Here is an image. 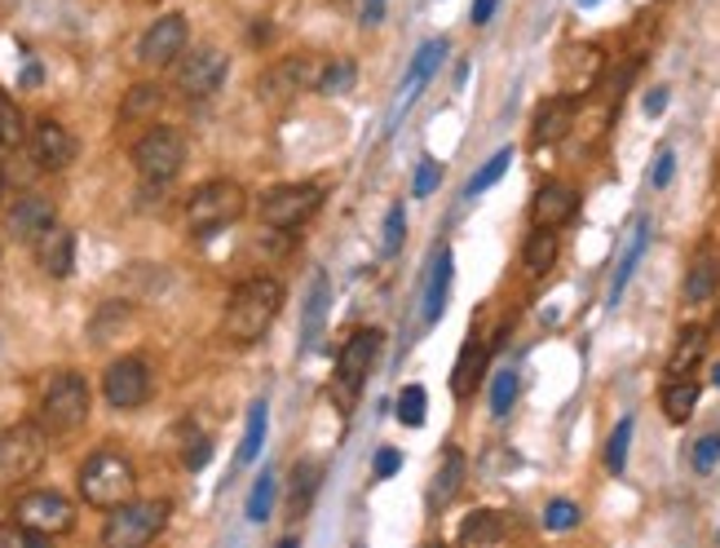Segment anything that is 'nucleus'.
Masks as SVG:
<instances>
[{
    "mask_svg": "<svg viewBox=\"0 0 720 548\" xmlns=\"http://www.w3.org/2000/svg\"><path fill=\"white\" fill-rule=\"evenodd\" d=\"M459 486H464V451H446L442 460H437V473H433V482H428V508L437 513V508H446L455 495H459Z\"/></svg>",
    "mask_w": 720,
    "mask_h": 548,
    "instance_id": "27",
    "label": "nucleus"
},
{
    "mask_svg": "<svg viewBox=\"0 0 720 548\" xmlns=\"http://www.w3.org/2000/svg\"><path fill=\"white\" fill-rule=\"evenodd\" d=\"M693 407H698V384H693L689 376L663 384V415H667L671 424H685V420L693 415Z\"/></svg>",
    "mask_w": 720,
    "mask_h": 548,
    "instance_id": "32",
    "label": "nucleus"
},
{
    "mask_svg": "<svg viewBox=\"0 0 720 548\" xmlns=\"http://www.w3.org/2000/svg\"><path fill=\"white\" fill-rule=\"evenodd\" d=\"M35 265L49 274V278H66L75 270V234L66 225H49L40 239H35Z\"/></svg>",
    "mask_w": 720,
    "mask_h": 548,
    "instance_id": "20",
    "label": "nucleus"
},
{
    "mask_svg": "<svg viewBox=\"0 0 720 548\" xmlns=\"http://www.w3.org/2000/svg\"><path fill=\"white\" fill-rule=\"evenodd\" d=\"M508 159H512V150H508V146H504V150H495V155H490V159H486V164H481V168L468 177V186H464V199H477L481 190H490V186H495V181L508 172Z\"/></svg>",
    "mask_w": 720,
    "mask_h": 548,
    "instance_id": "36",
    "label": "nucleus"
},
{
    "mask_svg": "<svg viewBox=\"0 0 720 548\" xmlns=\"http://www.w3.org/2000/svg\"><path fill=\"white\" fill-rule=\"evenodd\" d=\"M49 455V429L40 420H18L0 433V473L4 477H31L40 473Z\"/></svg>",
    "mask_w": 720,
    "mask_h": 548,
    "instance_id": "8",
    "label": "nucleus"
},
{
    "mask_svg": "<svg viewBox=\"0 0 720 548\" xmlns=\"http://www.w3.org/2000/svg\"><path fill=\"white\" fill-rule=\"evenodd\" d=\"M402 468V455L398 451H375V460H371V473L375 477H393Z\"/></svg>",
    "mask_w": 720,
    "mask_h": 548,
    "instance_id": "49",
    "label": "nucleus"
},
{
    "mask_svg": "<svg viewBox=\"0 0 720 548\" xmlns=\"http://www.w3.org/2000/svg\"><path fill=\"white\" fill-rule=\"evenodd\" d=\"M22 84H40V66H27L22 71Z\"/></svg>",
    "mask_w": 720,
    "mask_h": 548,
    "instance_id": "53",
    "label": "nucleus"
},
{
    "mask_svg": "<svg viewBox=\"0 0 720 548\" xmlns=\"http://www.w3.org/2000/svg\"><path fill=\"white\" fill-rule=\"evenodd\" d=\"M579 4H596V0H579Z\"/></svg>",
    "mask_w": 720,
    "mask_h": 548,
    "instance_id": "56",
    "label": "nucleus"
},
{
    "mask_svg": "<svg viewBox=\"0 0 720 548\" xmlns=\"http://www.w3.org/2000/svg\"><path fill=\"white\" fill-rule=\"evenodd\" d=\"M720 287V239H702L689 256V270H685V305H707Z\"/></svg>",
    "mask_w": 720,
    "mask_h": 548,
    "instance_id": "16",
    "label": "nucleus"
},
{
    "mask_svg": "<svg viewBox=\"0 0 720 548\" xmlns=\"http://www.w3.org/2000/svg\"><path fill=\"white\" fill-rule=\"evenodd\" d=\"M375 354H380V331L375 327H358L345 345H340V358H336V393L340 402H353L375 367Z\"/></svg>",
    "mask_w": 720,
    "mask_h": 548,
    "instance_id": "9",
    "label": "nucleus"
},
{
    "mask_svg": "<svg viewBox=\"0 0 720 548\" xmlns=\"http://www.w3.org/2000/svg\"><path fill=\"white\" fill-rule=\"evenodd\" d=\"M186 40H190V27L181 13H163L146 27V35L137 40V62L141 66H172L181 53H186Z\"/></svg>",
    "mask_w": 720,
    "mask_h": 548,
    "instance_id": "13",
    "label": "nucleus"
},
{
    "mask_svg": "<svg viewBox=\"0 0 720 548\" xmlns=\"http://www.w3.org/2000/svg\"><path fill=\"white\" fill-rule=\"evenodd\" d=\"M40 544H44V535H40V530H31V526H27V521H18V517L0 526V548H40Z\"/></svg>",
    "mask_w": 720,
    "mask_h": 548,
    "instance_id": "44",
    "label": "nucleus"
},
{
    "mask_svg": "<svg viewBox=\"0 0 720 548\" xmlns=\"http://www.w3.org/2000/svg\"><path fill=\"white\" fill-rule=\"evenodd\" d=\"M495 4H499V0H473V22H477V27H481V22H490Z\"/></svg>",
    "mask_w": 720,
    "mask_h": 548,
    "instance_id": "52",
    "label": "nucleus"
},
{
    "mask_svg": "<svg viewBox=\"0 0 720 548\" xmlns=\"http://www.w3.org/2000/svg\"><path fill=\"white\" fill-rule=\"evenodd\" d=\"M424 415H428V393H424V384H406V389L398 393V420H402L406 429H420Z\"/></svg>",
    "mask_w": 720,
    "mask_h": 548,
    "instance_id": "41",
    "label": "nucleus"
},
{
    "mask_svg": "<svg viewBox=\"0 0 720 548\" xmlns=\"http://www.w3.org/2000/svg\"><path fill=\"white\" fill-rule=\"evenodd\" d=\"M22 141H27V115L9 93H0V150H18Z\"/></svg>",
    "mask_w": 720,
    "mask_h": 548,
    "instance_id": "34",
    "label": "nucleus"
},
{
    "mask_svg": "<svg viewBox=\"0 0 720 548\" xmlns=\"http://www.w3.org/2000/svg\"><path fill=\"white\" fill-rule=\"evenodd\" d=\"M327 301H331V283L322 270H314L309 278V296H305V314H300V349L318 345L322 336V318H327Z\"/></svg>",
    "mask_w": 720,
    "mask_h": 548,
    "instance_id": "25",
    "label": "nucleus"
},
{
    "mask_svg": "<svg viewBox=\"0 0 720 548\" xmlns=\"http://www.w3.org/2000/svg\"><path fill=\"white\" fill-rule=\"evenodd\" d=\"M353 80H358V66H353V57H331V62H322V75H318V93H349L353 88Z\"/></svg>",
    "mask_w": 720,
    "mask_h": 548,
    "instance_id": "35",
    "label": "nucleus"
},
{
    "mask_svg": "<svg viewBox=\"0 0 720 548\" xmlns=\"http://www.w3.org/2000/svg\"><path fill=\"white\" fill-rule=\"evenodd\" d=\"M261 442H265V402H252L247 407V429H243V442H239V464H252L261 455Z\"/></svg>",
    "mask_w": 720,
    "mask_h": 548,
    "instance_id": "39",
    "label": "nucleus"
},
{
    "mask_svg": "<svg viewBox=\"0 0 720 548\" xmlns=\"http://www.w3.org/2000/svg\"><path fill=\"white\" fill-rule=\"evenodd\" d=\"M402 234H406V208H402V203H393V208L384 212V234H380V252H384V256H393V252L402 247Z\"/></svg>",
    "mask_w": 720,
    "mask_h": 548,
    "instance_id": "42",
    "label": "nucleus"
},
{
    "mask_svg": "<svg viewBox=\"0 0 720 548\" xmlns=\"http://www.w3.org/2000/svg\"><path fill=\"white\" fill-rule=\"evenodd\" d=\"M579 212V190L565 181H548L530 199V225H565Z\"/></svg>",
    "mask_w": 720,
    "mask_h": 548,
    "instance_id": "19",
    "label": "nucleus"
},
{
    "mask_svg": "<svg viewBox=\"0 0 720 548\" xmlns=\"http://www.w3.org/2000/svg\"><path fill=\"white\" fill-rule=\"evenodd\" d=\"M557 252H561V243H557V225H534L530 239H526V247H521V265H526V274H530V278H543V274L557 265Z\"/></svg>",
    "mask_w": 720,
    "mask_h": 548,
    "instance_id": "28",
    "label": "nucleus"
},
{
    "mask_svg": "<svg viewBox=\"0 0 720 548\" xmlns=\"http://www.w3.org/2000/svg\"><path fill=\"white\" fill-rule=\"evenodd\" d=\"M181 164H186V137L177 133V128H163V124H155V128H146L137 141H133V168H137V177L146 181V186H168L177 172H181Z\"/></svg>",
    "mask_w": 720,
    "mask_h": 548,
    "instance_id": "5",
    "label": "nucleus"
},
{
    "mask_svg": "<svg viewBox=\"0 0 720 548\" xmlns=\"http://www.w3.org/2000/svg\"><path fill=\"white\" fill-rule=\"evenodd\" d=\"M53 221H57V212H53V199H49V194H22V199L9 208L4 230L13 234V243L35 247V239H40Z\"/></svg>",
    "mask_w": 720,
    "mask_h": 548,
    "instance_id": "18",
    "label": "nucleus"
},
{
    "mask_svg": "<svg viewBox=\"0 0 720 548\" xmlns=\"http://www.w3.org/2000/svg\"><path fill=\"white\" fill-rule=\"evenodd\" d=\"M671 177H676V150L671 146H663L658 155H654V168H649V181L663 190V186H671Z\"/></svg>",
    "mask_w": 720,
    "mask_h": 548,
    "instance_id": "46",
    "label": "nucleus"
},
{
    "mask_svg": "<svg viewBox=\"0 0 720 548\" xmlns=\"http://www.w3.org/2000/svg\"><path fill=\"white\" fill-rule=\"evenodd\" d=\"M632 429H636V420H632V415H623V420L614 424V433H610V442H605V468H610V473H623V468H627Z\"/></svg>",
    "mask_w": 720,
    "mask_h": 548,
    "instance_id": "40",
    "label": "nucleus"
},
{
    "mask_svg": "<svg viewBox=\"0 0 720 548\" xmlns=\"http://www.w3.org/2000/svg\"><path fill=\"white\" fill-rule=\"evenodd\" d=\"M720 464V433H702L693 442V473H711Z\"/></svg>",
    "mask_w": 720,
    "mask_h": 548,
    "instance_id": "45",
    "label": "nucleus"
},
{
    "mask_svg": "<svg viewBox=\"0 0 720 548\" xmlns=\"http://www.w3.org/2000/svg\"><path fill=\"white\" fill-rule=\"evenodd\" d=\"M543 526L548 530H574L579 526V504L574 499H548L543 504Z\"/></svg>",
    "mask_w": 720,
    "mask_h": 548,
    "instance_id": "43",
    "label": "nucleus"
},
{
    "mask_svg": "<svg viewBox=\"0 0 720 548\" xmlns=\"http://www.w3.org/2000/svg\"><path fill=\"white\" fill-rule=\"evenodd\" d=\"M711 384H716V389H720V362H716V367H711Z\"/></svg>",
    "mask_w": 720,
    "mask_h": 548,
    "instance_id": "54",
    "label": "nucleus"
},
{
    "mask_svg": "<svg viewBox=\"0 0 720 548\" xmlns=\"http://www.w3.org/2000/svg\"><path fill=\"white\" fill-rule=\"evenodd\" d=\"M133 486H137V473H133V460L102 446L93 451L84 464H80V495L84 504L93 508H115L124 499H133Z\"/></svg>",
    "mask_w": 720,
    "mask_h": 548,
    "instance_id": "2",
    "label": "nucleus"
},
{
    "mask_svg": "<svg viewBox=\"0 0 720 548\" xmlns=\"http://www.w3.org/2000/svg\"><path fill=\"white\" fill-rule=\"evenodd\" d=\"M645 239H649V230H645V221H636V230H632V239L623 247V261L614 270V283H610V305H618V296H623V287H627V278H632V270H636V261L645 252Z\"/></svg>",
    "mask_w": 720,
    "mask_h": 548,
    "instance_id": "33",
    "label": "nucleus"
},
{
    "mask_svg": "<svg viewBox=\"0 0 720 548\" xmlns=\"http://www.w3.org/2000/svg\"><path fill=\"white\" fill-rule=\"evenodd\" d=\"M707 340H711V327H685L667 354V380H685L689 371H698L702 354H707Z\"/></svg>",
    "mask_w": 720,
    "mask_h": 548,
    "instance_id": "23",
    "label": "nucleus"
},
{
    "mask_svg": "<svg viewBox=\"0 0 720 548\" xmlns=\"http://www.w3.org/2000/svg\"><path fill=\"white\" fill-rule=\"evenodd\" d=\"M102 398L115 411H137L150 398V367L141 358H115L102 371Z\"/></svg>",
    "mask_w": 720,
    "mask_h": 548,
    "instance_id": "12",
    "label": "nucleus"
},
{
    "mask_svg": "<svg viewBox=\"0 0 720 548\" xmlns=\"http://www.w3.org/2000/svg\"><path fill=\"white\" fill-rule=\"evenodd\" d=\"M517 389H521L517 367H499L495 380H490V415H508L512 402H517Z\"/></svg>",
    "mask_w": 720,
    "mask_h": 548,
    "instance_id": "38",
    "label": "nucleus"
},
{
    "mask_svg": "<svg viewBox=\"0 0 720 548\" xmlns=\"http://www.w3.org/2000/svg\"><path fill=\"white\" fill-rule=\"evenodd\" d=\"M13 517L27 521L31 530H40L44 539H53V535H66L75 526V504L62 491H27V495H18Z\"/></svg>",
    "mask_w": 720,
    "mask_h": 548,
    "instance_id": "11",
    "label": "nucleus"
},
{
    "mask_svg": "<svg viewBox=\"0 0 720 548\" xmlns=\"http://www.w3.org/2000/svg\"><path fill=\"white\" fill-rule=\"evenodd\" d=\"M663 106H667V88L658 84V88L645 93V115H663Z\"/></svg>",
    "mask_w": 720,
    "mask_h": 548,
    "instance_id": "51",
    "label": "nucleus"
},
{
    "mask_svg": "<svg viewBox=\"0 0 720 548\" xmlns=\"http://www.w3.org/2000/svg\"><path fill=\"white\" fill-rule=\"evenodd\" d=\"M486 345L481 340H464L459 358H455V371H451V393L455 398H473L477 384H481V371H486Z\"/></svg>",
    "mask_w": 720,
    "mask_h": 548,
    "instance_id": "26",
    "label": "nucleus"
},
{
    "mask_svg": "<svg viewBox=\"0 0 720 548\" xmlns=\"http://www.w3.org/2000/svg\"><path fill=\"white\" fill-rule=\"evenodd\" d=\"M225 71H230L225 53L212 49V44H199V49L177 57V93L190 97V102H203L225 84Z\"/></svg>",
    "mask_w": 720,
    "mask_h": 548,
    "instance_id": "10",
    "label": "nucleus"
},
{
    "mask_svg": "<svg viewBox=\"0 0 720 548\" xmlns=\"http://www.w3.org/2000/svg\"><path fill=\"white\" fill-rule=\"evenodd\" d=\"M318 75H322V62H318V57H309V53L283 57V62H274V66L261 75V97L274 102V106H283V102L296 97L300 88H318Z\"/></svg>",
    "mask_w": 720,
    "mask_h": 548,
    "instance_id": "14",
    "label": "nucleus"
},
{
    "mask_svg": "<svg viewBox=\"0 0 720 548\" xmlns=\"http://www.w3.org/2000/svg\"><path fill=\"white\" fill-rule=\"evenodd\" d=\"M437 164L433 159H420V168H415V181H411V199H428L433 194V186H437Z\"/></svg>",
    "mask_w": 720,
    "mask_h": 548,
    "instance_id": "47",
    "label": "nucleus"
},
{
    "mask_svg": "<svg viewBox=\"0 0 720 548\" xmlns=\"http://www.w3.org/2000/svg\"><path fill=\"white\" fill-rule=\"evenodd\" d=\"M318 482H322V464L318 460H296L292 464V477H287V517H305L314 495H318Z\"/></svg>",
    "mask_w": 720,
    "mask_h": 548,
    "instance_id": "24",
    "label": "nucleus"
},
{
    "mask_svg": "<svg viewBox=\"0 0 720 548\" xmlns=\"http://www.w3.org/2000/svg\"><path fill=\"white\" fill-rule=\"evenodd\" d=\"M508 530H504V517L499 513H490V508H477V513H468L464 521H459V530H455V539L459 544H499Z\"/></svg>",
    "mask_w": 720,
    "mask_h": 548,
    "instance_id": "30",
    "label": "nucleus"
},
{
    "mask_svg": "<svg viewBox=\"0 0 720 548\" xmlns=\"http://www.w3.org/2000/svg\"><path fill=\"white\" fill-rule=\"evenodd\" d=\"M88 420V380L80 371H57L40 393V424L49 433H75Z\"/></svg>",
    "mask_w": 720,
    "mask_h": 548,
    "instance_id": "6",
    "label": "nucleus"
},
{
    "mask_svg": "<svg viewBox=\"0 0 720 548\" xmlns=\"http://www.w3.org/2000/svg\"><path fill=\"white\" fill-rule=\"evenodd\" d=\"M208 455H212V442H208V438H190V446H186V468H203Z\"/></svg>",
    "mask_w": 720,
    "mask_h": 548,
    "instance_id": "48",
    "label": "nucleus"
},
{
    "mask_svg": "<svg viewBox=\"0 0 720 548\" xmlns=\"http://www.w3.org/2000/svg\"><path fill=\"white\" fill-rule=\"evenodd\" d=\"M159 106H163V88L159 84H133L128 97H124V106H119V115L128 124H150L159 115Z\"/></svg>",
    "mask_w": 720,
    "mask_h": 548,
    "instance_id": "31",
    "label": "nucleus"
},
{
    "mask_svg": "<svg viewBox=\"0 0 720 548\" xmlns=\"http://www.w3.org/2000/svg\"><path fill=\"white\" fill-rule=\"evenodd\" d=\"M168 526V499H124L106 508L102 544L106 548H141Z\"/></svg>",
    "mask_w": 720,
    "mask_h": 548,
    "instance_id": "4",
    "label": "nucleus"
},
{
    "mask_svg": "<svg viewBox=\"0 0 720 548\" xmlns=\"http://www.w3.org/2000/svg\"><path fill=\"white\" fill-rule=\"evenodd\" d=\"M446 53H451V44H446L442 35H433V40H424V44H420V53L411 57V71H406V97H415V93H420V88L433 80V71L442 66V57H446Z\"/></svg>",
    "mask_w": 720,
    "mask_h": 548,
    "instance_id": "29",
    "label": "nucleus"
},
{
    "mask_svg": "<svg viewBox=\"0 0 720 548\" xmlns=\"http://www.w3.org/2000/svg\"><path fill=\"white\" fill-rule=\"evenodd\" d=\"M274 495H278V482H274V473L265 468V473L252 482V491H247V521H269Z\"/></svg>",
    "mask_w": 720,
    "mask_h": 548,
    "instance_id": "37",
    "label": "nucleus"
},
{
    "mask_svg": "<svg viewBox=\"0 0 720 548\" xmlns=\"http://www.w3.org/2000/svg\"><path fill=\"white\" fill-rule=\"evenodd\" d=\"M0 194H4V168H0Z\"/></svg>",
    "mask_w": 720,
    "mask_h": 548,
    "instance_id": "55",
    "label": "nucleus"
},
{
    "mask_svg": "<svg viewBox=\"0 0 720 548\" xmlns=\"http://www.w3.org/2000/svg\"><path fill=\"white\" fill-rule=\"evenodd\" d=\"M283 283L274 274H252L243 283H234L230 301H225V314H221V336L230 345H256L269 323L278 318L283 309Z\"/></svg>",
    "mask_w": 720,
    "mask_h": 548,
    "instance_id": "1",
    "label": "nucleus"
},
{
    "mask_svg": "<svg viewBox=\"0 0 720 548\" xmlns=\"http://www.w3.org/2000/svg\"><path fill=\"white\" fill-rule=\"evenodd\" d=\"M601 66H605V57H601L596 44H570V49H561V57H557V84H561V93L579 102L596 84Z\"/></svg>",
    "mask_w": 720,
    "mask_h": 548,
    "instance_id": "15",
    "label": "nucleus"
},
{
    "mask_svg": "<svg viewBox=\"0 0 720 548\" xmlns=\"http://www.w3.org/2000/svg\"><path fill=\"white\" fill-rule=\"evenodd\" d=\"M318 208H322V186L318 181H292V186H274L261 199V221H265V230H296Z\"/></svg>",
    "mask_w": 720,
    "mask_h": 548,
    "instance_id": "7",
    "label": "nucleus"
},
{
    "mask_svg": "<svg viewBox=\"0 0 720 548\" xmlns=\"http://www.w3.org/2000/svg\"><path fill=\"white\" fill-rule=\"evenodd\" d=\"M570 124H574V97L557 93V97L539 102L534 124H530V137H534L539 146H548V141H561V137L570 133Z\"/></svg>",
    "mask_w": 720,
    "mask_h": 548,
    "instance_id": "22",
    "label": "nucleus"
},
{
    "mask_svg": "<svg viewBox=\"0 0 720 548\" xmlns=\"http://www.w3.org/2000/svg\"><path fill=\"white\" fill-rule=\"evenodd\" d=\"M243 212H247V194H243V186L216 177V181H203V186L190 194V203H186V225H190L194 239H212L216 230L234 225Z\"/></svg>",
    "mask_w": 720,
    "mask_h": 548,
    "instance_id": "3",
    "label": "nucleus"
},
{
    "mask_svg": "<svg viewBox=\"0 0 720 548\" xmlns=\"http://www.w3.org/2000/svg\"><path fill=\"white\" fill-rule=\"evenodd\" d=\"M451 278H455V256L451 247H437L433 252V265H428V283H424V305H420V318L433 327L446 309V296H451Z\"/></svg>",
    "mask_w": 720,
    "mask_h": 548,
    "instance_id": "21",
    "label": "nucleus"
},
{
    "mask_svg": "<svg viewBox=\"0 0 720 548\" xmlns=\"http://www.w3.org/2000/svg\"><path fill=\"white\" fill-rule=\"evenodd\" d=\"M384 18V0H358V22L362 27H375Z\"/></svg>",
    "mask_w": 720,
    "mask_h": 548,
    "instance_id": "50",
    "label": "nucleus"
},
{
    "mask_svg": "<svg viewBox=\"0 0 720 548\" xmlns=\"http://www.w3.org/2000/svg\"><path fill=\"white\" fill-rule=\"evenodd\" d=\"M75 137L66 133V124L62 119H53V115H44V119H35L31 124V155H35V164L40 168H49V172H62L71 159H75Z\"/></svg>",
    "mask_w": 720,
    "mask_h": 548,
    "instance_id": "17",
    "label": "nucleus"
}]
</instances>
